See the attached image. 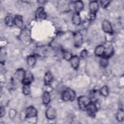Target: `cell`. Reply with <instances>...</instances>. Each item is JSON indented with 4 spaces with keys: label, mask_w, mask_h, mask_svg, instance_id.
Wrapping results in <instances>:
<instances>
[{
    "label": "cell",
    "mask_w": 124,
    "mask_h": 124,
    "mask_svg": "<svg viewBox=\"0 0 124 124\" xmlns=\"http://www.w3.org/2000/svg\"><path fill=\"white\" fill-rule=\"evenodd\" d=\"M105 47L103 45H99L96 47L94 50V54L99 57H102L103 56L105 52Z\"/></svg>",
    "instance_id": "cell-17"
},
{
    "label": "cell",
    "mask_w": 124,
    "mask_h": 124,
    "mask_svg": "<svg viewBox=\"0 0 124 124\" xmlns=\"http://www.w3.org/2000/svg\"><path fill=\"white\" fill-rule=\"evenodd\" d=\"M23 93L26 95H29L31 93V88L30 85H23L22 87Z\"/></svg>",
    "instance_id": "cell-26"
},
{
    "label": "cell",
    "mask_w": 124,
    "mask_h": 124,
    "mask_svg": "<svg viewBox=\"0 0 124 124\" xmlns=\"http://www.w3.org/2000/svg\"><path fill=\"white\" fill-rule=\"evenodd\" d=\"M5 113V110L4 108L3 107H0V116L1 117H2Z\"/></svg>",
    "instance_id": "cell-31"
},
{
    "label": "cell",
    "mask_w": 124,
    "mask_h": 124,
    "mask_svg": "<svg viewBox=\"0 0 124 124\" xmlns=\"http://www.w3.org/2000/svg\"><path fill=\"white\" fill-rule=\"evenodd\" d=\"M100 93L103 96L106 97L108 95L109 89L107 86H104L100 89Z\"/></svg>",
    "instance_id": "cell-24"
},
{
    "label": "cell",
    "mask_w": 124,
    "mask_h": 124,
    "mask_svg": "<svg viewBox=\"0 0 124 124\" xmlns=\"http://www.w3.org/2000/svg\"><path fill=\"white\" fill-rule=\"evenodd\" d=\"M80 57L82 59H85L88 56V52L86 49H83L80 52Z\"/></svg>",
    "instance_id": "cell-30"
},
{
    "label": "cell",
    "mask_w": 124,
    "mask_h": 124,
    "mask_svg": "<svg viewBox=\"0 0 124 124\" xmlns=\"http://www.w3.org/2000/svg\"><path fill=\"white\" fill-rule=\"evenodd\" d=\"M33 80V76L32 73L29 71H27L25 72L24 78L22 81L23 85H30Z\"/></svg>",
    "instance_id": "cell-9"
},
{
    "label": "cell",
    "mask_w": 124,
    "mask_h": 124,
    "mask_svg": "<svg viewBox=\"0 0 124 124\" xmlns=\"http://www.w3.org/2000/svg\"><path fill=\"white\" fill-rule=\"evenodd\" d=\"M46 117L48 120H54L56 118L57 116V112L55 109L51 107H50L47 108L46 111Z\"/></svg>",
    "instance_id": "cell-8"
},
{
    "label": "cell",
    "mask_w": 124,
    "mask_h": 124,
    "mask_svg": "<svg viewBox=\"0 0 124 124\" xmlns=\"http://www.w3.org/2000/svg\"><path fill=\"white\" fill-rule=\"evenodd\" d=\"M100 64L101 67L106 68L108 64V59L105 56L101 57Z\"/></svg>",
    "instance_id": "cell-25"
},
{
    "label": "cell",
    "mask_w": 124,
    "mask_h": 124,
    "mask_svg": "<svg viewBox=\"0 0 124 124\" xmlns=\"http://www.w3.org/2000/svg\"><path fill=\"white\" fill-rule=\"evenodd\" d=\"M36 62V58L35 56L33 55H29L27 58V64L30 67L33 66L35 65Z\"/></svg>",
    "instance_id": "cell-20"
},
{
    "label": "cell",
    "mask_w": 124,
    "mask_h": 124,
    "mask_svg": "<svg viewBox=\"0 0 124 124\" xmlns=\"http://www.w3.org/2000/svg\"><path fill=\"white\" fill-rule=\"evenodd\" d=\"M35 18L37 20H43L46 18V14L42 7H38L35 11Z\"/></svg>",
    "instance_id": "cell-6"
},
{
    "label": "cell",
    "mask_w": 124,
    "mask_h": 124,
    "mask_svg": "<svg viewBox=\"0 0 124 124\" xmlns=\"http://www.w3.org/2000/svg\"><path fill=\"white\" fill-rule=\"evenodd\" d=\"M62 54L63 58L68 61H70V60H71V58L73 56L71 52L66 50L63 51L62 52Z\"/></svg>",
    "instance_id": "cell-27"
},
{
    "label": "cell",
    "mask_w": 124,
    "mask_h": 124,
    "mask_svg": "<svg viewBox=\"0 0 124 124\" xmlns=\"http://www.w3.org/2000/svg\"><path fill=\"white\" fill-rule=\"evenodd\" d=\"M76 97V93L72 89L67 88L62 94V98L64 101H73Z\"/></svg>",
    "instance_id": "cell-1"
},
{
    "label": "cell",
    "mask_w": 124,
    "mask_h": 124,
    "mask_svg": "<svg viewBox=\"0 0 124 124\" xmlns=\"http://www.w3.org/2000/svg\"><path fill=\"white\" fill-rule=\"evenodd\" d=\"M37 111L36 109L33 106H30L28 107L25 111V118L28 119L33 118L37 116Z\"/></svg>",
    "instance_id": "cell-5"
},
{
    "label": "cell",
    "mask_w": 124,
    "mask_h": 124,
    "mask_svg": "<svg viewBox=\"0 0 124 124\" xmlns=\"http://www.w3.org/2000/svg\"><path fill=\"white\" fill-rule=\"evenodd\" d=\"M14 24L18 28H21L23 24L22 17L20 15H16L14 18Z\"/></svg>",
    "instance_id": "cell-19"
},
{
    "label": "cell",
    "mask_w": 124,
    "mask_h": 124,
    "mask_svg": "<svg viewBox=\"0 0 124 124\" xmlns=\"http://www.w3.org/2000/svg\"><path fill=\"white\" fill-rule=\"evenodd\" d=\"M89 9L91 14L96 15V13L99 9V4L96 0L90 1L89 3Z\"/></svg>",
    "instance_id": "cell-10"
},
{
    "label": "cell",
    "mask_w": 124,
    "mask_h": 124,
    "mask_svg": "<svg viewBox=\"0 0 124 124\" xmlns=\"http://www.w3.org/2000/svg\"><path fill=\"white\" fill-rule=\"evenodd\" d=\"M102 28L107 34H112L113 29L111 23L107 20H104L102 23Z\"/></svg>",
    "instance_id": "cell-7"
},
{
    "label": "cell",
    "mask_w": 124,
    "mask_h": 124,
    "mask_svg": "<svg viewBox=\"0 0 124 124\" xmlns=\"http://www.w3.org/2000/svg\"><path fill=\"white\" fill-rule=\"evenodd\" d=\"M72 20L73 23L75 25H79L81 23V19L79 13L75 12L72 16Z\"/></svg>",
    "instance_id": "cell-14"
},
{
    "label": "cell",
    "mask_w": 124,
    "mask_h": 124,
    "mask_svg": "<svg viewBox=\"0 0 124 124\" xmlns=\"http://www.w3.org/2000/svg\"><path fill=\"white\" fill-rule=\"evenodd\" d=\"M50 101V95L48 92L45 91L42 95V102L45 105H47Z\"/></svg>",
    "instance_id": "cell-18"
},
{
    "label": "cell",
    "mask_w": 124,
    "mask_h": 124,
    "mask_svg": "<svg viewBox=\"0 0 124 124\" xmlns=\"http://www.w3.org/2000/svg\"><path fill=\"white\" fill-rule=\"evenodd\" d=\"M20 38L23 41H27L30 39V33L27 30H23L20 34Z\"/></svg>",
    "instance_id": "cell-15"
},
{
    "label": "cell",
    "mask_w": 124,
    "mask_h": 124,
    "mask_svg": "<svg viewBox=\"0 0 124 124\" xmlns=\"http://www.w3.org/2000/svg\"><path fill=\"white\" fill-rule=\"evenodd\" d=\"M5 23L9 27H12L14 24V19L10 16H7L5 18Z\"/></svg>",
    "instance_id": "cell-23"
},
{
    "label": "cell",
    "mask_w": 124,
    "mask_h": 124,
    "mask_svg": "<svg viewBox=\"0 0 124 124\" xmlns=\"http://www.w3.org/2000/svg\"><path fill=\"white\" fill-rule=\"evenodd\" d=\"M110 1L109 0H101L100 1V4L102 8H106L109 5Z\"/></svg>",
    "instance_id": "cell-28"
},
{
    "label": "cell",
    "mask_w": 124,
    "mask_h": 124,
    "mask_svg": "<svg viewBox=\"0 0 124 124\" xmlns=\"http://www.w3.org/2000/svg\"><path fill=\"white\" fill-rule=\"evenodd\" d=\"M84 7V3L81 0H77L74 2V8L75 12L79 13Z\"/></svg>",
    "instance_id": "cell-13"
},
{
    "label": "cell",
    "mask_w": 124,
    "mask_h": 124,
    "mask_svg": "<svg viewBox=\"0 0 124 124\" xmlns=\"http://www.w3.org/2000/svg\"><path fill=\"white\" fill-rule=\"evenodd\" d=\"M113 53H114V49L113 47L111 46H109L106 48L105 47L104 54L103 56H105L108 59L109 57H110L111 56L113 55Z\"/></svg>",
    "instance_id": "cell-21"
},
{
    "label": "cell",
    "mask_w": 124,
    "mask_h": 124,
    "mask_svg": "<svg viewBox=\"0 0 124 124\" xmlns=\"http://www.w3.org/2000/svg\"><path fill=\"white\" fill-rule=\"evenodd\" d=\"M124 110L122 108H120L116 113V118L117 120L120 122H123L124 121Z\"/></svg>",
    "instance_id": "cell-22"
},
{
    "label": "cell",
    "mask_w": 124,
    "mask_h": 124,
    "mask_svg": "<svg viewBox=\"0 0 124 124\" xmlns=\"http://www.w3.org/2000/svg\"><path fill=\"white\" fill-rule=\"evenodd\" d=\"M53 78L51 73L48 71L46 73L44 76V83L46 86L49 85L53 80Z\"/></svg>",
    "instance_id": "cell-16"
},
{
    "label": "cell",
    "mask_w": 124,
    "mask_h": 124,
    "mask_svg": "<svg viewBox=\"0 0 124 124\" xmlns=\"http://www.w3.org/2000/svg\"><path fill=\"white\" fill-rule=\"evenodd\" d=\"M25 72L24 69L19 68L17 69L15 73V78L18 80L19 81L22 82L24 78Z\"/></svg>",
    "instance_id": "cell-11"
},
{
    "label": "cell",
    "mask_w": 124,
    "mask_h": 124,
    "mask_svg": "<svg viewBox=\"0 0 124 124\" xmlns=\"http://www.w3.org/2000/svg\"><path fill=\"white\" fill-rule=\"evenodd\" d=\"M74 45L76 47H79L83 43V36L81 32L77 31L74 32L73 35Z\"/></svg>",
    "instance_id": "cell-3"
},
{
    "label": "cell",
    "mask_w": 124,
    "mask_h": 124,
    "mask_svg": "<svg viewBox=\"0 0 124 124\" xmlns=\"http://www.w3.org/2000/svg\"><path fill=\"white\" fill-rule=\"evenodd\" d=\"M16 110L14 109H11L9 111V117L11 119H14L16 116Z\"/></svg>",
    "instance_id": "cell-29"
},
{
    "label": "cell",
    "mask_w": 124,
    "mask_h": 124,
    "mask_svg": "<svg viewBox=\"0 0 124 124\" xmlns=\"http://www.w3.org/2000/svg\"><path fill=\"white\" fill-rule=\"evenodd\" d=\"M77 100L79 108L83 110H85L86 107L91 102V99L88 96L85 95L79 96Z\"/></svg>",
    "instance_id": "cell-2"
},
{
    "label": "cell",
    "mask_w": 124,
    "mask_h": 124,
    "mask_svg": "<svg viewBox=\"0 0 124 124\" xmlns=\"http://www.w3.org/2000/svg\"><path fill=\"white\" fill-rule=\"evenodd\" d=\"M87 114L91 117H95L97 111V107L95 103L91 102L85 109Z\"/></svg>",
    "instance_id": "cell-4"
},
{
    "label": "cell",
    "mask_w": 124,
    "mask_h": 124,
    "mask_svg": "<svg viewBox=\"0 0 124 124\" xmlns=\"http://www.w3.org/2000/svg\"><path fill=\"white\" fill-rule=\"evenodd\" d=\"M70 63L72 67L74 69L77 70L78 69L79 65L80 59L78 56L77 55L73 56L71 60H70Z\"/></svg>",
    "instance_id": "cell-12"
}]
</instances>
